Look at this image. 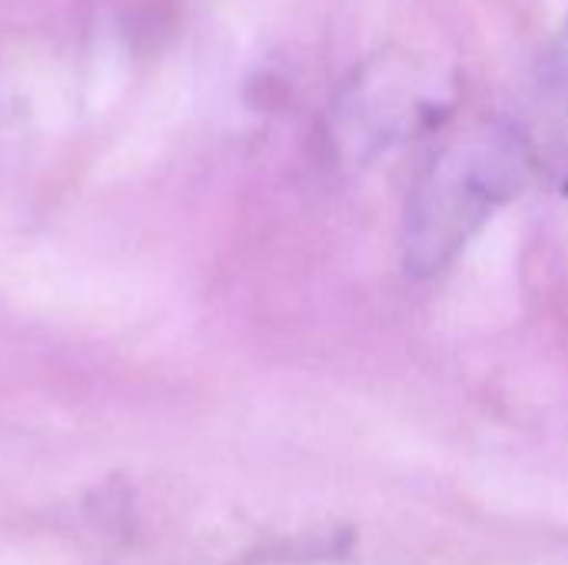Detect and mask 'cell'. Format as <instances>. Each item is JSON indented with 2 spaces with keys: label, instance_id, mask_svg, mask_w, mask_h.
Instances as JSON below:
<instances>
[{
  "label": "cell",
  "instance_id": "7a4b0ae2",
  "mask_svg": "<svg viewBox=\"0 0 568 565\" xmlns=\"http://www.w3.org/2000/svg\"><path fill=\"white\" fill-rule=\"evenodd\" d=\"M566 60H568V27H566Z\"/></svg>",
  "mask_w": 568,
  "mask_h": 565
},
{
  "label": "cell",
  "instance_id": "6da1fadb",
  "mask_svg": "<svg viewBox=\"0 0 568 565\" xmlns=\"http://www.w3.org/2000/svg\"><path fill=\"white\" fill-rule=\"evenodd\" d=\"M529 176L532 150L509 123L483 120L443 143L406 203V266L419 276L449 266Z\"/></svg>",
  "mask_w": 568,
  "mask_h": 565
}]
</instances>
